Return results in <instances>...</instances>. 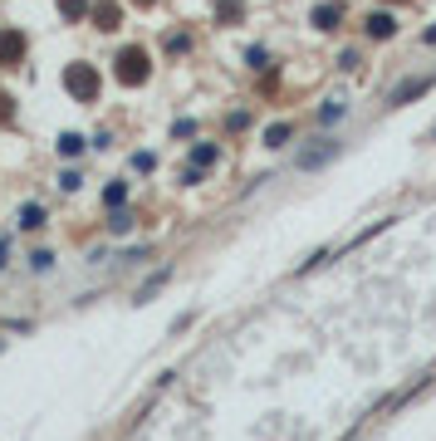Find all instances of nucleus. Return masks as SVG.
Wrapping results in <instances>:
<instances>
[{
	"label": "nucleus",
	"instance_id": "f257e3e1",
	"mask_svg": "<svg viewBox=\"0 0 436 441\" xmlns=\"http://www.w3.org/2000/svg\"><path fill=\"white\" fill-rule=\"evenodd\" d=\"M431 84H436V74H421V79H407L402 88H392V98H388V103H392V108H402V103H412V98H421V93H426Z\"/></svg>",
	"mask_w": 436,
	"mask_h": 441
},
{
	"label": "nucleus",
	"instance_id": "f03ea898",
	"mask_svg": "<svg viewBox=\"0 0 436 441\" xmlns=\"http://www.w3.org/2000/svg\"><path fill=\"white\" fill-rule=\"evenodd\" d=\"M118 79H128V84H142V79H147L142 49H128V54H118Z\"/></svg>",
	"mask_w": 436,
	"mask_h": 441
},
{
	"label": "nucleus",
	"instance_id": "7ed1b4c3",
	"mask_svg": "<svg viewBox=\"0 0 436 441\" xmlns=\"http://www.w3.org/2000/svg\"><path fill=\"white\" fill-rule=\"evenodd\" d=\"M339 20H343V6H339V0L314 6V25H319V30H339Z\"/></svg>",
	"mask_w": 436,
	"mask_h": 441
},
{
	"label": "nucleus",
	"instance_id": "20e7f679",
	"mask_svg": "<svg viewBox=\"0 0 436 441\" xmlns=\"http://www.w3.org/2000/svg\"><path fill=\"white\" fill-rule=\"evenodd\" d=\"M368 35L372 39H388V35H397V20L388 10H377V15H368Z\"/></svg>",
	"mask_w": 436,
	"mask_h": 441
},
{
	"label": "nucleus",
	"instance_id": "39448f33",
	"mask_svg": "<svg viewBox=\"0 0 436 441\" xmlns=\"http://www.w3.org/2000/svg\"><path fill=\"white\" fill-rule=\"evenodd\" d=\"M20 226H25V231H39V226H44V206H39V201H25V206H20Z\"/></svg>",
	"mask_w": 436,
	"mask_h": 441
},
{
	"label": "nucleus",
	"instance_id": "423d86ee",
	"mask_svg": "<svg viewBox=\"0 0 436 441\" xmlns=\"http://www.w3.org/2000/svg\"><path fill=\"white\" fill-rule=\"evenodd\" d=\"M334 152H339L334 142H329V147H314V152H304V157H299V167H304V172H309V167H323V162H329Z\"/></svg>",
	"mask_w": 436,
	"mask_h": 441
},
{
	"label": "nucleus",
	"instance_id": "0eeeda50",
	"mask_svg": "<svg viewBox=\"0 0 436 441\" xmlns=\"http://www.w3.org/2000/svg\"><path fill=\"white\" fill-rule=\"evenodd\" d=\"M167 274H172V270H157V274H152V280H147V285L138 290V304H147V299H152V294H157L162 285H167Z\"/></svg>",
	"mask_w": 436,
	"mask_h": 441
},
{
	"label": "nucleus",
	"instance_id": "6e6552de",
	"mask_svg": "<svg viewBox=\"0 0 436 441\" xmlns=\"http://www.w3.org/2000/svg\"><path fill=\"white\" fill-rule=\"evenodd\" d=\"M216 157H221V152H216L211 142H206V147H191V167H201V172H206V167H216Z\"/></svg>",
	"mask_w": 436,
	"mask_h": 441
},
{
	"label": "nucleus",
	"instance_id": "1a4fd4ad",
	"mask_svg": "<svg viewBox=\"0 0 436 441\" xmlns=\"http://www.w3.org/2000/svg\"><path fill=\"white\" fill-rule=\"evenodd\" d=\"M290 138H294V128H290V123H275V128H265V142H269V147H285Z\"/></svg>",
	"mask_w": 436,
	"mask_h": 441
},
{
	"label": "nucleus",
	"instance_id": "9d476101",
	"mask_svg": "<svg viewBox=\"0 0 436 441\" xmlns=\"http://www.w3.org/2000/svg\"><path fill=\"white\" fill-rule=\"evenodd\" d=\"M69 88H74V93H93L98 84H93V74H88V69H84V74L74 69V74H69Z\"/></svg>",
	"mask_w": 436,
	"mask_h": 441
},
{
	"label": "nucleus",
	"instance_id": "9b49d317",
	"mask_svg": "<svg viewBox=\"0 0 436 441\" xmlns=\"http://www.w3.org/2000/svg\"><path fill=\"white\" fill-rule=\"evenodd\" d=\"M128 226H133V216H128V206H123V211H113V216H108V231H113V236H123Z\"/></svg>",
	"mask_w": 436,
	"mask_h": 441
},
{
	"label": "nucleus",
	"instance_id": "f8f14e48",
	"mask_svg": "<svg viewBox=\"0 0 436 441\" xmlns=\"http://www.w3.org/2000/svg\"><path fill=\"white\" fill-rule=\"evenodd\" d=\"M59 152H64V157H79V152H84V138H79V133H64V138H59Z\"/></svg>",
	"mask_w": 436,
	"mask_h": 441
},
{
	"label": "nucleus",
	"instance_id": "ddd939ff",
	"mask_svg": "<svg viewBox=\"0 0 436 441\" xmlns=\"http://www.w3.org/2000/svg\"><path fill=\"white\" fill-rule=\"evenodd\" d=\"M103 201H108V206H118V201H128V182H113V187L103 191Z\"/></svg>",
	"mask_w": 436,
	"mask_h": 441
},
{
	"label": "nucleus",
	"instance_id": "4468645a",
	"mask_svg": "<svg viewBox=\"0 0 436 441\" xmlns=\"http://www.w3.org/2000/svg\"><path fill=\"white\" fill-rule=\"evenodd\" d=\"M319 118H323V123H339V118H343V98H334V103H329V108H323V113H319Z\"/></svg>",
	"mask_w": 436,
	"mask_h": 441
},
{
	"label": "nucleus",
	"instance_id": "2eb2a0df",
	"mask_svg": "<svg viewBox=\"0 0 436 441\" xmlns=\"http://www.w3.org/2000/svg\"><path fill=\"white\" fill-rule=\"evenodd\" d=\"M6 54H20V35H10V39L0 35V59H6Z\"/></svg>",
	"mask_w": 436,
	"mask_h": 441
},
{
	"label": "nucleus",
	"instance_id": "dca6fc26",
	"mask_svg": "<svg viewBox=\"0 0 436 441\" xmlns=\"http://www.w3.org/2000/svg\"><path fill=\"white\" fill-rule=\"evenodd\" d=\"M30 265H35V270H49V265H54V255H49V250H35V255H30Z\"/></svg>",
	"mask_w": 436,
	"mask_h": 441
},
{
	"label": "nucleus",
	"instance_id": "f3484780",
	"mask_svg": "<svg viewBox=\"0 0 436 441\" xmlns=\"http://www.w3.org/2000/svg\"><path fill=\"white\" fill-rule=\"evenodd\" d=\"M84 6H88V0H59V10H64V15H79Z\"/></svg>",
	"mask_w": 436,
	"mask_h": 441
},
{
	"label": "nucleus",
	"instance_id": "a211bd4d",
	"mask_svg": "<svg viewBox=\"0 0 436 441\" xmlns=\"http://www.w3.org/2000/svg\"><path fill=\"white\" fill-rule=\"evenodd\" d=\"M6 255H10V241H0V270H6Z\"/></svg>",
	"mask_w": 436,
	"mask_h": 441
},
{
	"label": "nucleus",
	"instance_id": "6ab92c4d",
	"mask_svg": "<svg viewBox=\"0 0 436 441\" xmlns=\"http://www.w3.org/2000/svg\"><path fill=\"white\" fill-rule=\"evenodd\" d=\"M431 138H436V128H431Z\"/></svg>",
	"mask_w": 436,
	"mask_h": 441
},
{
	"label": "nucleus",
	"instance_id": "aec40b11",
	"mask_svg": "<svg viewBox=\"0 0 436 441\" xmlns=\"http://www.w3.org/2000/svg\"><path fill=\"white\" fill-rule=\"evenodd\" d=\"M142 6H147V0H142Z\"/></svg>",
	"mask_w": 436,
	"mask_h": 441
},
{
	"label": "nucleus",
	"instance_id": "412c9836",
	"mask_svg": "<svg viewBox=\"0 0 436 441\" xmlns=\"http://www.w3.org/2000/svg\"><path fill=\"white\" fill-rule=\"evenodd\" d=\"M0 348H6V344H0Z\"/></svg>",
	"mask_w": 436,
	"mask_h": 441
}]
</instances>
